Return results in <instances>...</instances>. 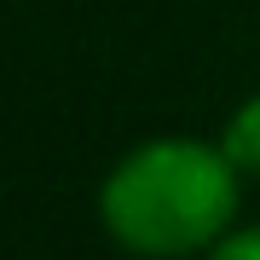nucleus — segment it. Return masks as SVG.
<instances>
[{
    "label": "nucleus",
    "mask_w": 260,
    "mask_h": 260,
    "mask_svg": "<svg viewBox=\"0 0 260 260\" xmlns=\"http://www.w3.org/2000/svg\"><path fill=\"white\" fill-rule=\"evenodd\" d=\"M203 260H260V225H232Z\"/></svg>",
    "instance_id": "obj_3"
},
{
    "label": "nucleus",
    "mask_w": 260,
    "mask_h": 260,
    "mask_svg": "<svg viewBox=\"0 0 260 260\" xmlns=\"http://www.w3.org/2000/svg\"><path fill=\"white\" fill-rule=\"evenodd\" d=\"M237 185L220 145L203 139H145L99 185V220L116 249L139 260L208 254L237 220Z\"/></svg>",
    "instance_id": "obj_1"
},
{
    "label": "nucleus",
    "mask_w": 260,
    "mask_h": 260,
    "mask_svg": "<svg viewBox=\"0 0 260 260\" xmlns=\"http://www.w3.org/2000/svg\"><path fill=\"white\" fill-rule=\"evenodd\" d=\"M220 150L232 156V168L243 179H260V93H249L232 110V121H225V133H220Z\"/></svg>",
    "instance_id": "obj_2"
}]
</instances>
